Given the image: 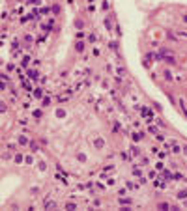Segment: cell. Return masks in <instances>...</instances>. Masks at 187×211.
Returning <instances> with one entry per match:
<instances>
[{
	"label": "cell",
	"mask_w": 187,
	"mask_h": 211,
	"mask_svg": "<svg viewBox=\"0 0 187 211\" xmlns=\"http://www.w3.org/2000/svg\"><path fill=\"white\" fill-rule=\"evenodd\" d=\"M183 153H185V155H187V146H183Z\"/></svg>",
	"instance_id": "cell-16"
},
{
	"label": "cell",
	"mask_w": 187,
	"mask_h": 211,
	"mask_svg": "<svg viewBox=\"0 0 187 211\" xmlns=\"http://www.w3.org/2000/svg\"><path fill=\"white\" fill-rule=\"evenodd\" d=\"M30 148H32V151H39V146H37L36 142H32V144H30Z\"/></svg>",
	"instance_id": "cell-5"
},
{
	"label": "cell",
	"mask_w": 187,
	"mask_h": 211,
	"mask_svg": "<svg viewBox=\"0 0 187 211\" xmlns=\"http://www.w3.org/2000/svg\"><path fill=\"white\" fill-rule=\"evenodd\" d=\"M82 49H84V43H77V50H79V52H80V50H82Z\"/></svg>",
	"instance_id": "cell-11"
},
{
	"label": "cell",
	"mask_w": 187,
	"mask_h": 211,
	"mask_svg": "<svg viewBox=\"0 0 187 211\" xmlns=\"http://www.w3.org/2000/svg\"><path fill=\"white\" fill-rule=\"evenodd\" d=\"M19 142H21V144H28V140H26L24 136H19Z\"/></svg>",
	"instance_id": "cell-12"
},
{
	"label": "cell",
	"mask_w": 187,
	"mask_h": 211,
	"mask_svg": "<svg viewBox=\"0 0 187 211\" xmlns=\"http://www.w3.org/2000/svg\"><path fill=\"white\" fill-rule=\"evenodd\" d=\"M54 207H56V202H52V200L45 202V209H54Z\"/></svg>",
	"instance_id": "cell-1"
},
{
	"label": "cell",
	"mask_w": 187,
	"mask_h": 211,
	"mask_svg": "<svg viewBox=\"0 0 187 211\" xmlns=\"http://www.w3.org/2000/svg\"><path fill=\"white\" fill-rule=\"evenodd\" d=\"M172 177H174V179H183V176H181V174H174Z\"/></svg>",
	"instance_id": "cell-15"
},
{
	"label": "cell",
	"mask_w": 187,
	"mask_h": 211,
	"mask_svg": "<svg viewBox=\"0 0 187 211\" xmlns=\"http://www.w3.org/2000/svg\"><path fill=\"white\" fill-rule=\"evenodd\" d=\"M28 62H30V56H24V58H22V65H24V67L28 65Z\"/></svg>",
	"instance_id": "cell-10"
},
{
	"label": "cell",
	"mask_w": 187,
	"mask_h": 211,
	"mask_svg": "<svg viewBox=\"0 0 187 211\" xmlns=\"http://www.w3.org/2000/svg\"><path fill=\"white\" fill-rule=\"evenodd\" d=\"M120 204H125V205H129V204H131V200H129V198H122V200H120Z\"/></svg>",
	"instance_id": "cell-7"
},
{
	"label": "cell",
	"mask_w": 187,
	"mask_h": 211,
	"mask_svg": "<svg viewBox=\"0 0 187 211\" xmlns=\"http://www.w3.org/2000/svg\"><path fill=\"white\" fill-rule=\"evenodd\" d=\"M131 153H133V155H138V148H135V146H133V148H131Z\"/></svg>",
	"instance_id": "cell-13"
},
{
	"label": "cell",
	"mask_w": 187,
	"mask_h": 211,
	"mask_svg": "<svg viewBox=\"0 0 187 211\" xmlns=\"http://www.w3.org/2000/svg\"><path fill=\"white\" fill-rule=\"evenodd\" d=\"M176 196L180 198V200H185V198H187V190H180V192H178Z\"/></svg>",
	"instance_id": "cell-2"
},
{
	"label": "cell",
	"mask_w": 187,
	"mask_h": 211,
	"mask_svg": "<svg viewBox=\"0 0 187 211\" xmlns=\"http://www.w3.org/2000/svg\"><path fill=\"white\" fill-rule=\"evenodd\" d=\"M95 146H97V148H103V146H105V142H103V140H99V138H97V140H95Z\"/></svg>",
	"instance_id": "cell-8"
},
{
	"label": "cell",
	"mask_w": 187,
	"mask_h": 211,
	"mask_svg": "<svg viewBox=\"0 0 187 211\" xmlns=\"http://www.w3.org/2000/svg\"><path fill=\"white\" fill-rule=\"evenodd\" d=\"M28 77L36 80V78H37V73H36V71H28Z\"/></svg>",
	"instance_id": "cell-6"
},
{
	"label": "cell",
	"mask_w": 187,
	"mask_h": 211,
	"mask_svg": "<svg viewBox=\"0 0 187 211\" xmlns=\"http://www.w3.org/2000/svg\"><path fill=\"white\" fill-rule=\"evenodd\" d=\"M163 77H165V80H172V73H170V71H165Z\"/></svg>",
	"instance_id": "cell-3"
},
{
	"label": "cell",
	"mask_w": 187,
	"mask_h": 211,
	"mask_svg": "<svg viewBox=\"0 0 187 211\" xmlns=\"http://www.w3.org/2000/svg\"><path fill=\"white\" fill-rule=\"evenodd\" d=\"M172 151L174 153H180V146H178V144H172Z\"/></svg>",
	"instance_id": "cell-9"
},
{
	"label": "cell",
	"mask_w": 187,
	"mask_h": 211,
	"mask_svg": "<svg viewBox=\"0 0 187 211\" xmlns=\"http://www.w3.org/2000/svg\"><path fill=\"white\" fill-rule=\"evenodd\" d=\"M75 207H77L75 204H67V205H65V209H75Z\"/></svg>",
	"instance_id": "cell-14"
},
{
	"label": "cell",
	"mask_w": 187,
	"mask_h": 211,
	"mask_svg": "<svg viewBox=\"0 0 187 211\" xmlns=\"http://www.w3.org/2000/svg\"><path fill=\"white\" fill-rule=\"evenodd\" d=\"M157 207H159V209H170V205L166 204V202H161V204H159Z\"/></svg>",
	"instance_id": "cell-4"
}]
</instances>
